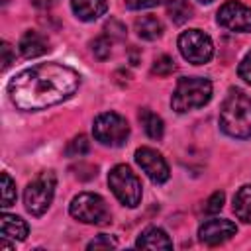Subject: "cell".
Segmentation results:
<instances>
[{
  "mask_svg": "<svg viewBox=\"0 0 251 251\" xmlns=\"http://www.w3.org/2000/svg\"><path fill=\"white\" fill-rule=\"evenodd\" d=\"M71 8L78 20L94 22L106 12L108 4L106 0H71Z\"/></svg>",
  "mask_w": 251,
  "mask_h": 251,
  "instance_id": "13",
  "label": "cell"
},
{
  "mask_svg": "<svg viewBox=\"0 0 251 251\" xmlns=\"http://www.w3.org/2000/svg\"><path fill=\"white\" fill-rule=\"evenodd\" d=\"M90 45H92V53H94V57H96V59H100V61L108 59V57H110V53H112V39H108L106 35L96 37Z\"/></svg>",
  "mask_w": 251,
  "mask_h": 251,
  "instance_id": "23",
  "label": "cell"
},
{
  "mask_svg": "<svg viewBox=\"0 0 251 251\" xmlns=\"http://www.w3.org/2000/svg\"><path fill=\"white\" fill-rule=\"evenodd\" d=\"M167 10H169V18L175 24H184L192 18V6L186 0H169Z\"/></svg>",
  "mask_w": 251,
  "mask_h": 251,
  "instance_id": "19",
  "label": "cell"
},
{
  "mask_svg": "<svg viewBox=\"0 0 251 251\" xmlns=\"http://www.w3.org/2000/svg\"><path fill=\"white\" fill-rule=\"evenodd\" d=\"M80 84L75 69L61 63H41L20 71L8 82L12 104L24 112L45 110L71 98Z\"/></svg>",
  "mask_w": 251,
  "mask_h": 251,
  "instance_id": "1",
  "label": "cell"
},
{
  "mask_svg": "<svg viewBox=\"0 0 251 251\" xmlns=\"http://www.w3.org/2000/svg\"><path fill=\"white\" fill-rule=\"evenodd\" d=\"M118 243H116V239L114 237H110V235H98L96 239H92L90 243H88V249H114Z\"/></svg>",
  "mask_w": 251,
  "mask_h": 251,
  "instance_id": "25",
  "label": "cell"
},
{
  "mask_svg": "<svg viewBox=\"0 0 251 251\" xmlns=\"http://www.w3.org/2000/svg\"><path fill=\"white\" fill-rule=\"evenodd\" d=\"M139 122L145 129V133L151 137V139H161L163 137V131H165V126H163V120L151 112L149 108H141L139 110Z\"/></svg>",
  "mask_w": 251,
  "mask_h": 251,
  "instance_id": "17",
  "label": "cell"
},
{
  "mask_svg": "<svg viewBox=\"0 0 251 251\" xmlns=\"http://www.w3.org/2000/svg\"><path fill=\"white\" fill-rule=\"evenodd\" d=\"M57 178L53 171H41L24 190V204L31 216H41L53 202Z\"/></svg>",
  "mask_w": 251,
  "mask_h": 251,
  "instance_id": "4",
  "label": "cell"
},
{
  "mask_svg": "<svg viewBox=\"0 0 251 251\" xmlns=\"http://www.w3.org/2000/svg\"><path fill=\"white\" fill-rule=\"evenodd\" d=\"M135 31H137V35H139L141 39L153 41V39L161 37V33H163V24H161L155 16L147 14V16H141V18L135 20Z\"/></svg>",
  "mask_w": 251,
  "mask_h": 251,
  "instance_id": "16",
  "label": "cell"
},
{
  "mask_svg": "<svg viewBox=\"0 0 251 251\" xmlns=\"http://www.w3.org/2000/svg\"><path fill=\"white\" fill-rule=\"evenodd\" d=\"M108 184L124 206L135 208L141 202V182L127 165H116L108 175Z\"/></svg>",
  "mask_w": 251,
  "mask_h": 251,
  "instance_id": "5",
  "label": "cell"
},
{
  "mask_svg": "<svg viewBox=\"0 0 251 251\" xmlns=\"http://www.w3.org/2000/svg\"><path fill=\"white\" fill-rule=\"evenodd\" d=\"M200 2H206V4H208V2H212V0H200Z\"/></svg>",
  "mask_w": 251,
  "mask_h": 251,
  "instance_id": "31",
  "label": "cell"
},
{
  "mask_svg": "<svg viewBox=\"0 0 251 251\" xmlns=\"http://www.w3.org/2000/svg\"><path fill=\"white\" fill-rule=\"evenodd\" d=\"M212 98V82L204 76H184L176 82V88L171 98L173 110L178 114L202 108Z\"/></svg>",
  "mask_w": 251,
  "mask_h": 251,
  "instance_id": "3",
  "label": "cell"
},
{
  "mask_svg": "<svg viewBox=\"0 0 251 251\" xmlns=\"http://www.w3.org/2000/svg\"><path fill=\"white\" fill-rule=\"evenodd\" d=\"M237 73H239V76H241L245 82H249V84H251V51H249V53L243 57V61L239 63Z\"/></svg>",
  "mask_w": 251,
  "mask_h": 251,
  "instance_id": "28",
  "label": "cell"
},
{
  "mask_svg": "<svg viewBox=\"0 0 251 251\" xmlns=\"http://www.w3.org/2000/svg\"><path fill=\"white\" fill-rule=\"evenodd\" d=\"M71 216L82 224L92 226H106L110 222V210L102 196L94 192H82L73 198L71 202Z\"/></svg>",
  "mask_w": 251,
  "mask_h": 251,
  "instance_id": "6",
  "label": "cell"
},
{
  "mask_svg": "<svg viewBox=\"0 0 251 251\" xmlns=\"http://www.w3.org/2000/svg\"><path fill=\"white\" fill-rule=\"evenodd\" d=\"M0 51H2V71H6L10 65H12V47H10V43H2V47H0Z\"/></svg>",
  "mask_w": 251,
  "mask_h": 251,
  "instance_id": "29",
  "label": "cell"
},
{
  "mask_svg": "<svg viewBox=\"0 0 251 251\" xmlns=\"http://www.w3.org/2000/svg\"><path fill=\"white\" fill-rule=\"evenodd\" d=\"M235 231H237V227H235L233 222L222 220V218H212V220H206L200 226L198 237L206 245H220V243L227 241L229 237H233Z\"/></svg>",
  "mask_w": 251,
  "mask_h": 251,
  "instance_id": "11",
  "label": "cell"
},
{
  "mask_svg": "<svg viewBox=\"0 0 251 251\" xmlns=\"http://www.w3.org/2000/svg\"><path fill=\"white\" fill-rule=\"evenodd\" d=\"M0 231L2 237H12L18 241H24L27 237V224L20 218V216H10V214H2V222H0Z\"/></svg>",
  "mask_w": 251,
  "mask_h": 251,
  "instance_id": "15",
  "label": "cell"
},
{
  "mask_svg": "<svg viewBox=\"0 0 251 251\" xmlns=\"http://www.w3.org/2000/svg\"><path fill=\"white\" fill-rule=\"evenodd\" d=\"M135 245L139 249H171L173 241L161 227H147L145 231H141Z\"/></svg>",
  "mask_w": 251,
  "mask_h": 251,
  "instance_id": "14",
  "label": "cell"
},
{
  "mask_svg": "<svg viewBox=\"0 0 251 251\" xmlns=\"http://www.w3.org/2000/svg\"><path fill=\"white\" fill-rule=\"evenodd\" d=\"M220 126L229 137H251V98L241 90H229L220 108Z\"/></svg>",
  "mask_w": 251,
  "mask_h": 251,
  "instance_id": "2",
  "label": "cell"
},
{
  "mask_svg": "<svg viewBox=\"0 0 251 251\" xmlns=\"http://www.w3.org/2000/svg\"><path fill=\"white\" fill-rule=\"evenodd\" d=\"M163 2L165 0H126V6L131 10H143V8H155Z\"/></svg>",
  "mask_w": 251,
  "mask_h": 251,
  "instance_id": "27",
  "label": "cell"
},
{
  "mask_svg": "<svg viewBox=\"0 0 251 251\" xmlns=\"http://www.w3.org/2000/svg\"><path fill=\"white\" fill-rule=\"evenodd\" d=\"M135 163L141 167V171L155 182V184H163L169 180V165L163 159V155L151 147H139L135 151Z\"/></svg>",
  "mask_w": 251,
  "mask_h": 251,
  "instance_id": "10",
  "label": "cell"
},
{
  "mask_svg": "<svg viewBox=\"0 0 251 251\" xmlns=\"http://www.w3.org/2000/svg\"><path fill=\"white\" fill-rule=\"evenodd\" d=\"M218 24L231 31H251V8L237 0H227L218 10Z\"/></svg>",
  "mask_w": 251,
  "mask_h": 251,
  "instance_id": "9",
  "label": "cell"
},
{
  "mask_svg": "<svg viewBox=\"0 0 251 251\" xmlns=\"http://www.w3.org/2000/svg\"><path fill=\"white\" fill-rule=\"evenodd\" d=\"M178 51L180 55L192 65H204L214 55V43L208 33L202 29H188L182 31L178 37Z\"/></svg>",
  "mask_w": 251,
  "mask_h": 251,
  "instance_id": "8",
  "label": "cell"
},
{
  "mask_svg": "<svg viewBox=\"0 0 251 251\" xmlns=\"http://www.w3.org/2000/svg\"><path fill=\"white\" fill-rule=\"evenodd\" d=\"M224 200H226V196H224V192H214L208 200H206V204H204V212L206 214H216V212H220L222 208H224Z\"/></svg>",
  "mask_w": 251,
  "mask_h": 251,
  "instance_id": "24",
  "label": "cell"
},
{
  "mask_svg": "<svg viewBox=\"0 0 251 251\" xmlns=\"http://www.w3.org/2000/svg\"><path fill=\"white\" fill-rule=\"evenodd\" d=\"M16 202V182L8 173H2V208H10Z\"/></svg>",
  "mask_w": 251,
  "mask_h": 251,
  "instance_id": "21",
  "label": "cell"
},
{
  "mask_svg": "<svg viewBox=\"0 0 251 251\" xmlns=\"http://www.w3.org/2000/svg\"><path fill=\"white\" fill-rule=\"evenodd\" d=\"M37 8H51L53 4H57V0H31Z\"/></svg>",
  "mask_w": 251,
  "mask_h": 251,
  "instance_id": "30",
  "label": "cell"
},
{
  "mask_svg": "<svg viewBox=\"0 0 251 251\" xmlns=\"http://www.w3.org/2000/svg\"><path fill=\"white\" fill-rule=\"evenodd\" d=\"M18 49H20V53H22L25 59H33V57H39V55H43V53L49 51V41H47V37L41 35L39 31L27 29V31L22 35V39H20V43H18Z\"/></svg>",
  "mask_w": 251,
  "mask_h": 251,
  "instance_id": "12",
  "label": "cell"
},
{
  "mask_svg": "<svg viewBox=\"0 0 251 251\" xmlns=\"http://www.w3.org/2000/svg\"><path fill=\"white\" fill-rule=\"evenodd\" d=\"M92 133H94L96 141H100L102 145L120 147L126 143V139L129 135V126L124 116H120L116 112H104V114L96 116V120L92 124Z\"/></svg>",
  "mask_w": 251,
  "mask_h": 251,
  "instance_id": "7",
  "label": "cell"
},
{
  "mask_svg": "<svg viewBox=\"0 0 251 251\" xmlns=\"http://www.w3.org/2000/svg\"><path fill=\"white\" fill-rule=\"evenodd\" d=\"M88 149H90V143H88L86 135L80 133V135H76V137H73V139L69 141L65 153H67L69 157H82V155L88 153Z\"/></svg>",
  "mask_w": 251,
  "mask_h": 251,
  "instance_id": "20",
  "label": "cell"
},
{
  "mask_svg": "<svg viewBox=\"0 0 251 251\" xmlns=\"http://www.w3.org/2000/svg\"><path fill=\"white\" fill-rule=\"evenodd\" d=\"M106 31H108V35H112L114 39H124V37H126V27H124L120 22H116V20H110V22L106 24Z\"/></svg>",
  "mask_w": 251,
  "mask_h": 251,
  "instance_id": "26",
  "label": "cell"
},
{
  "mask_svg": "<svg viewBox=\"0 0 251 251\" xmlns=\"http://www.w3.org/2000/svg\"><path fill=\"white\" fill-rule=\"evenodd\" d=\"M233 212L239 220L251 224V184H245L233 196Z\"/></svg>",
  "mask_w": 251,
  "mask_h": 251,
  "instance_id": "18",
  "label": "cell"
},
{
  "mask_svg": "<svg viewBox=\"0 0 251 251\" xmlns=\"http://www.w3.org/2000/svg\"><path fill=\"white\" fill-rule=\"evenodd\" d=\"M176 69L175 61L169 57V55H161L153 61V67H151V73L157 75V76H169L173 71Z\"/></svg>",
  "mask_w": 251,
  "mask_h": 251,
  "instance_id": "22",
  "label": "cell"
}]
</instances>
